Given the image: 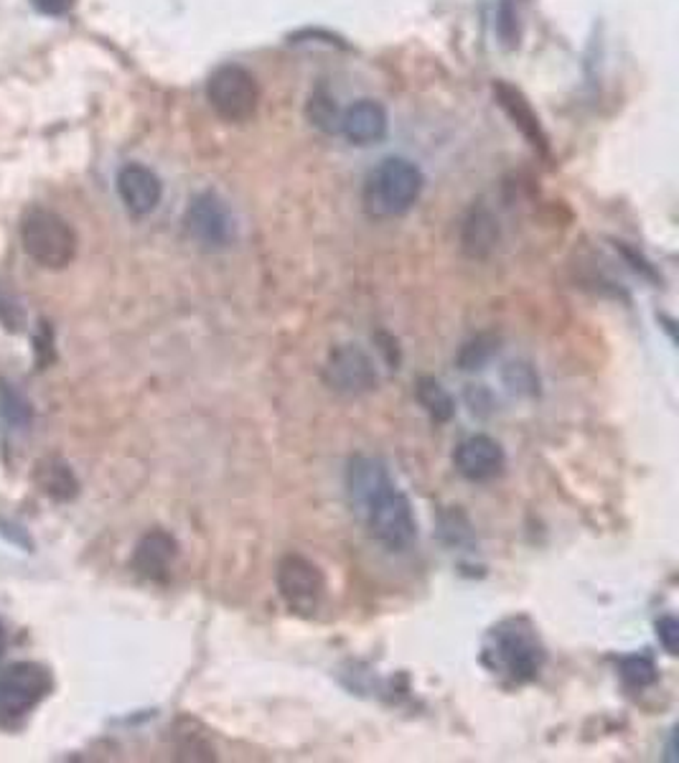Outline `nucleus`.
<instances>
[{"label":"nucleus","mask_w":679,"mask_h":763,"mask_svg":"<svg viewBox=\"0 0 679 763\" xmlns=\"http://www.w3.org/2000/svg\"><path fill=\"white\" fill-rule=\"evenodd\" d=\"M0 534H6V538L11 540V542L23 544V548L31 550V540L26 538V532H23V527L11 524V522H6V519H0Z\"/></svg>","instance_id":"b1692460"},{"label":"nucleus","mask_w":679,"mask_h":763,"mask_svg":"<svg viewBox=\"0 0 679 763\" xmlns=\"http://www.w3.org/2000/svg\"><path fill=\"white\" fill-rule=\"evenodd\" d=\"M349 505L367 532L388 550H405L417 538L413 505L380 458L357 456L347 468Z\"/></svg>","instance_id":"f257e3e1"},{"label":"nucleus","mask_w":679,"mask_h":763,"mask_svg":"<svg viewBox=\"0 0 679 763\" xmlns=\"http://www.w3.org/2000/svg\"><path fill=\"white\" fill-rule=\"evenodd\" d=\"M622 677L628 687L644 690V687L657 682V665L649 654H632V657L622 659Z\"/></svg>","instance_id":"6ab92c4d"},{"label":"nucleus","mask_w":679,"mask_h":763,"mask_svg":"<svg viewBox=\"0 0 679 763\" xmlns=\"http://www.w3.org/2000/svg\"><path fill=\"white\" fill-rule=\"evenodd\" d=\"M21 245L36 265L62 271L77 255V234L64 216L49 209H33L21 224Z\"/></svg>","instance_id":"20e7f679"},{"label":"nucleus","mask_w":679,"mask_h":763,"mask_svg":"<svg viewBox=\"0 0 679 763\" xmlns=\"http://www.w3.org/2000/svg\"><path fill=\"white\" fill-rule=\"evenodd\" d=\"M209 107L224 123H247L257 113L259 85L255 74L240 64H224L206 82Z\"/></svg>","instance_id":"39448f33"},{"label":"nucleus","mask_w":679,"mask_h":763,"mask_svg":"<svg viewBox=\"0 0 679 763\" xmlns=\"http://www.w3.org/2000/svg\"><path fill=\"white\" fill-rule=\"evenodd\" d=\"M390 120L388 110L374 99H359L351 107H347L339 120L341 136L354 146H372L388 136Z\"/></svg>","instance_id":"f8f14e48"},{"label":"nucleus","mask_w":679,"mask_h":763,"mask_svg":"<svg viewBox=\"0 0 679 763\" xmlns=\"http://www.w3.org/2000/svg\"><path fill=\"white\" fill-rule=\"evenodd\" d=\"M323 380L341 395H364V392H372L376 388L380 377H376L372 357L362 347L343 343V347L331 351L323 369Z\"/></svg>","instance_id":"6e6552de"},{"label":"nucleus","mask_w":679,"mask_h":763,"mask_svg":"<svg viewBox=\"0 0 679 763\" xmlns=\"http://www.w3.org/2000/svg\"><path fill=\"white\" fill-rule=\"evenodd\" d=\"M6 644H8V636H6V626L0 622V654L6 651Z\"/></svg>","instance_id":"a878e982"},{"label":"nucleus","mask_w":679,"mask_h":763,"mask_svg":"<svg viewBox=\"0 0 679 763\" xmlns=\"http://www.w3.org/2000/svg\"><path fill=\"white\" fill-rule=\"evenodd\" d=\"M453 464L468 481H491L505 471L507 456L505 448L491 435H471V438L458 443L456 453H453Z\"/></svg>","instance_id":"9d476101"},{"label":"nucleus","mask_w":679,"mask_h":763,"mask_svg":"<svg viewBox=\"0 0 679 763\" xmlns=\"http://www.w3.org/2000/svg\"><path fill=\"white\" fill-rule=\"evenodd\" d=\"M176 555H179V542L173 540V534L163 530H150L136 544L132 568H136L138 575L148 577V581H166Z\"/></svg>","instance_id":"ddd939ff"},{"label":"nucleus","mask_w":679,"mask_h":763,"mask_svg":"<svg viewBox=\"0 0 679 763\" xmlns=\"http://www.w3.org/2000/svg\"><path fill=\"white\" fill-rule=\"evenodd\" d=\"M0 324L11 333H21L26 329V311H23L19 298L3 288H0Z\"/></svg>","instance_id":"412c9836"},{"label":"nucleus","mask_w":679,"mask_h":763,"mask_svg":"<svg viewBox=\"0 0 679 763\" xmlns=\"http://www.w3.org/2000/svg\"><path fill=\"white\" fill-rule=\"evenodd\" d=\"M415 395L435 423H448L453 413H456V402L448 395V390L438 380H433V377H421L417 380Z\"/></svg>","instance_id":"f3484780"},{"label":"nucleus","mask_w":679,"mask_h":763,"mask_svg":"<svg viewBox=\"0 0 679 763\" xmlns=\"http://www.w3.org/2000/svg\"><path fill=\"white\" fill-rule=\"evenodd\" d=\"M423 171L407 158L392 156L369 171L362 191L364 212L372 220H395L407 214L423 194Z\"/></svg>","instance_id":"f03ea898"},{"label":"nucleus","mask_w":679,"mask_h":763,"mask_svg":"<svg viewBox=\"0 0 679 763\" xmlns=\"http://www.w3.org/2000/svg\"><path fill=\"white\" fill-rule=\"evenodd\" d=\"M33 481H36L39 489L54 501H70L79 494L77 476H74L72 468L59 458L39 460L36 471H33Z\"/></svg>","instance_id":"2eb2a0df"},{"label":"nucleus","mask_w":679,"mask_h":763,"mask_svg":"<svg viewBox=\"0 0 679 763\" xmlns=\"http://www.w3.org/2000/svg\"><path fill=\"white\" fill-rule=\"evenodd\" d=\"M187 232L201 247L222 250L234 237L232 212L214 191H204L187 209Z\"/></svg>","instance_id":"1a4fd4ad"},{"label":"nucleus","mask_w":679,"mask_h":763,"mask_svg":"<svg viewBox=\"0 0 679 763\" xmlns=\"http://www.w3.org/2000/svg\"><path fill=\"white\" fill-rule=\"evenodd\" d=\"M0 417H3L6 425H11L13 431H26L33 421V407L26 395L6 380H0Z\"/></svg>","instance_id":"a211bd4d"},{"label":"nucleus","mask_w":679,"mask_h":763,"mask_svg":"<svg viewBox=\"0 0 679 763\" xmlns=\"http://www.w3.org/2000/svg\"><path fill=\"white\" fill-rule=\"evenodd\" d=\"M657 639L667 654H677L679 649V624L675 616H661L657 622Z\"/></svg>","instance_id":"5701e85b"},{"label":"nucleus","mask_w":679,"mask_h":763,"mask_svg":"<svg viewBox=\"0 0 679 763\" xmlns=\"http://www.w3.org/2000/svg\"><path fill=\"white\" fill-rule=\"evenodd\" d=\"M494 95H497L499 105L505 107V113L509 115V120L517 125L519 133H522L534 148L548 150V136H544L540 117L532 110V105L527 103V97L522 95V92L507 85V82H499V85H494Z\"/></svg>","instance_id":"4468645a"},{"label":"nucleus","mask_w":679,"mask_h":763,"mask_svg":"<svg viewBox=\"0 0 679 763\" xmlns=\"http://www.w3.org/2000/svg\"><path fill=\"white\" fill-rule=\"evenodd\" d=\"M308 120L326 133L339 130L341 117L337 110V99H331L323 89L314 92L311 99H308Z\"/></svg>","instance_id":"aec40b11"},{"label":"nucleus","mask_w":679,"mask_h":763,"mask_svg":"<svg viewBox=\"0 0 679 763\" xmlns=\"http://www.w3.org/2000/svg\"><path fill=\"white\" fill-rule=\"evenodd\" d=\"M117 194H120L123 204L128 206V212L146 216L161 204L163 183L148 166L128 163L117 173Z\"/></svg>","instance_id":"9b49d317"},{"label":"nucleus","mask_w":679,"mask_h":763,"mask_svg":"<svg viewBox=\"0 0 679 763\" xmlns=\"http://www.w3.org/2000/svg\"><path fill=\"white\" fill-rule=\"evenodd\" d=\"M278 591L290 611L311 616L323 601L326 577L311 560L290 552L278 565Z\"/></svg>","instance_id":"0eeeda50"},{"label":"nucleus","mask_w":679,"mask_h":763,"mask_svg":"<svg viewBox=\"0 0 679 763\" xmlns=\"http://www.w3.org/2000/svg\"><path fill=\"white\" fill-rule=\"evenodd\" d=\"M484 659L489 661L494 672L507 675L511 682L522 685L540 675L544 649L532 626L511 618L494 628L484 649Z\"/></svg>","instance_id":"7ed1b4c3"},{"label":"nucleus","mask_w":679,"mask_h":763,"mask_svg":"<svg viewBox=\"0 0 679 763\" xmlns=\"http://www.w3.org/2000/svg\"><path fill=\"white\" fill-rule=\"evenodd\" d=\"M497 237L499 226L489 209H471V214L464 220V230H460L464 253L468 257H486L491 253V247L497 245Z\"/></svg>","instance_id":"dca6fc26"},{"label":"nucleus","mask_w":679,"mask_h":763,"mask_svg":"<svg viewBox=\"0 0 679 763\" xmlns=\"http://www.w3.org/2000/svg\"><path fill=\"white\" fill-rule=\"evenodd\" d=\"M497 31L507 46L519 44V15H517V8L511 6V0H501L499 13H497Z\"/></svg>","instance_id":"4be33fe9"},{"label":"nucleus","mask_w":679,"mask_h":763,"mask_svg":"<svg viewBox=\"0 0 679 763\" xmlns=\"http://www.w3.org/2000/svg\"><path fill=\"white\" fill-rule=\"evenodd\" d=\"M52 672L39 661H11L0 667V720H21L52 692Z\"/></svg>","instance_id":"423d86ee"},{"label":"nucleus","mask_w":679,"mask_h":763,"mask_svg":"<svg viewBox=\"0 0 679 763\" xmlns=\"http://www.w3.org/2000/svg\"><path fill=\"white\" fill-rule=\"evenodd\" d=\"M74 0H33V6L39 8L41 13H49V15H62L72 8Z\"/></svg>","instance_id":"393cba45"}]
</instances>
